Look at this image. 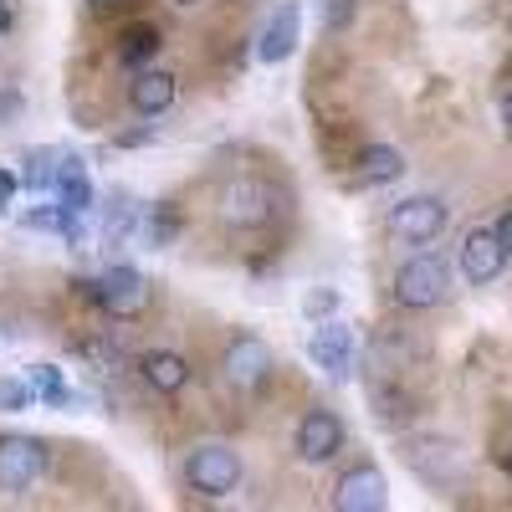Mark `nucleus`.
Wrapping results in <instances>:
<instances>
[{
    "label": "nucleus",
    "instance_id": "nucleus-25",
    "mask_svg": "<svg viewBox=\"0 0 512 512\" xmlns=\"http://www.w3.org/2000/svg\"><path fill=\"white\" fill-rule=\"evenodd\" d=\"M354 16H359V0H318V26L328 36H344L354 26Z\"/></svg>",
    "mask_w": 512,
    "mask_h": 512
},
{
    "label": "nucleus",
    "instance_id": "nucleus-18",
    "mask_svg": "<svg viewBox=\"0 0 512 512\" xmlns=\"http://www.w3.org/2000/svg\"><path fill=\"white\" fill-rule=\"evenodd\" d=\"M139 374H144L149 390H159V395H180L185 384H190V364L180 354H169V349H149L139 359Z\"/></svg>",
    "mask_w": 512,
    "mask_h": 512
},
{
    "label": "nucleus",
    "instance_id": "nucleus-24",
    "mask_svg": "<svg viewBox=\"0 0 512 512\" xmlns=\"http://www.w3.org/2000/svg\"><path fill=\"white\" fill-rule=\"evenodd\" d=\"M41 395H36V384L31 374H0V415H21L31 410Z\"/></svg>",
    "mask_w": 512,
    "mask_h": 512
},
{
    "label": "nucleus",
    "instance_id": "nucleus-29",
    "mask_svg": "<svg viewBox=\"0 0 512 512\" xmlns=\"http://www.w3.org/2000/svg\"><path fill=\"white\" fill-rule=\"evenodd\" d=\"M16 195H21V169L0 164V200H16Z\"/></svg>",
    "mask_w": 512,
    "mask_h": 512
},
{
    "label": "nucleus",
    "instance_id": "nucleus-33",
    "mask_svg": "<svg viewBox=\"0 0 512 512\" xmlns=\"http://www.w3.org/2000/svg\"><path fill=\"white\" fill-rule=\"evenodd\" d=\"M11 31V0H0V36Z\"/></svg>",
    "mask_w": 512,
    "mask_h": 512
},
{
    "label": "nucleus",
    "instance_id": "nucleus-3",
    "mask_svg": "<svg viewBox=\"0 0 512 512\" xmlns=\"http://www.w3.org/2000/svg\"><path fill=\"white\" fill-rule=\"evenodd\" d=\"M185 487L195 497H231L241 487V451L221 446V441H205L185 456Z\"/></svg>",
    "mask_w": 512,
    "mask_h": 512
},
{
    "label": "nucleus",
    "instance_id": "nucleus-28",
    "mask_svg": "<svg viewBox=\"0 0 512 512\" xmlns=\"http://www.w3.org/2000/svg\"><path fill=\"white\" fill-rule=\"evenodd\" d=\"M492 456H497V466H502V472L512 477V425H507V431L497 436V446H492Z\"/></svg>",
    "mask_w": 512,
    "mask_h": 512
},
{
    "label": "nucleus",
    "instance_id": "nucleus-11",
    "mask_svg": "<svg viewBox=\"0 0 512 512\" xmlns=\"http://www.w3.org/2000/svg\"><path fill=\"white\" fill-rule=\"evenodd\" d=\"M456 267H461V277L472 282V287L497 282V277H502V267H507V246H502L497 226H477V231H466V241H461V251H456Z\"/></svg>",
    "mask_w": 512,
    "mask_h": 512
},
{
    "label": "nucleus",
    "instance_id": "nucleus-17",
    "mask_svg": "<svg viewBox=\"0 0 512 512\" xmlns=\"http://www.w3.org/2000/svg\"><path fill=\"white\" fill-rule=\"evenodd\" d=\"M139 216H144V205L118 190L108 205H103V226H98V246H123L128 236H139Z\"/></svg>",
    "mask_w": 512,
    "mask_h": 512
},
{
    "label": "nucleus",
    "instance_id": "nucleus-2",
    "mask_svg": "<svg viewBox=\"0 0 512 512\" xmlns=\"http://www.w3.org/2000/svg\"><path fill=\"white\" fill-rule=\"evenodd\" d=\"M390 297H395L400 308H410V313L441 308L446 297H451V262H446V256H436V251H415L410 262L395 272Z\"/></svg>",
    "mask_w": 512,
    "mask_h": 512
},
{
    "label": "nucleus",
    "instance_id": "nucleus-36",
    "mask_svg": "<svg viewBox=\"0 0 512 512\" xmlns=\"http://www.w3.org/2000/svg\"><path fill=\"white\" fill-rule=\"evenodd\" d=\"M0 210H6V200H0Z\"/></svg>",
    "mask_w": 512,
    "mask_h": 512
},
{
    "label": "nucleus",
    "instance_id": "nucleus-34",
    "mask_svg": "<svg viewBox=\"0 0 512 512\" xmlns=\"http://www.w3.org/2000/svg\"><path fill=\"white\" fill-rule=\"evenodd\" d=\"M88 6H93V11H118L123 0H88Z\"/></svg>",
    "mask_w": 512,
    "mask_h": 512
},
{
    "label": "nucleus",
    "instance_id": "nucleus-35",
    "mask_svg": "<svg viewBox=\"0 0 512 512\" xmlns=\"http://www.w3.org/2000/svg\"><path fill=\"white\" fill-rule=\"evenodd\" d=\"M175 6H200V0H175Z\"/></svg>",
    "mask_w": 512,
    "mask_h": 512
},
{
    "label": "nucleus",
    "instance_id": "nucleus-26",
    "mask_svg": "<svg viewBox=\"0 0 512 512\" xmlns=\"http://www.w3.org/2000/svg\"><path fill=\"white\" fill-rule=\"evenodd\" d=\"M333 308H338V292H333V287H318V292H308V303H303V313H308V318H328Z\"/></svg>",
    "mask_w": 512,
    "mask_h": 512
},
{
    "label": "nucleus",
    "instance_id": "nucleus-7",
    "mask_svg": "<svg viewBox=\"0 0 512 512\" xmlns=\"http://www.w3.org/2000/svg\"><path fill=\"white\" fill-rule=\"evenodd\" d=\"M47 472V441L36 436H0V492H31Z\"/></svg>",
    "mask_w": 512,
    "mask_h": 512
},
{
    "label": "nucleus",
    "instance_id": "nucleus-27",
    "mask_svg": "<svg viewBox=\"0 0 512 512\" xmlns=\"http://www.w3.org/2000/svg\"><path fill=\"white\" fill-rule=\"evenodd\" d=\"M497 118H502V134L512 139V62H507V77H502V93H497Z\"/></svg>",
    "mask_w": 512,
    "mask_h": 512
},
{
    "label": "nucleus",
    "instance_id": "nucleus-1",
    "mask_svg": "<svg viewBox=\"0 0 512 512\" xmlns=\"http://www.w3.org/2000/svg\"><path fill=\"white\" fill-rule=\"evenodd\" d=\"M282 216V190L262 175H236L216 190V221L231 231H267Z\"/></svg>",
    "mask_w": 512,
    "mask_h": 512
},
{
    "label": "nucleus",
    "instance_id": "nucleus-5",
    "mask_svg": "<svg viewBox=\"0 0 512 512\" xmlns=\"http://www.w3.org/2000/svg\"><path fill=\"white\" fill-rule=\"evenodd\" d=\"M88 303L103 308L108 318H139L149 308V282H144V272L118 262V267H108L88 282Z\"/></svg>",
    "mask_w": 512,
    "mask_h": 512
},
{
    "label": "nucleus",
    "instance_id": "nucleus-20",
    "mask_svg": "<svg viewBox=\"0 0 512 512\" xmlns=\"http://www.w3.org/2000/svg\"><path fill=\"white\" fill-rule=\"evenodd\" d=\"M159 47H164L159 31H154L149 21H139V26H128V31L118 36V62L139 72V67H149V62L159 57Z\"/></svg>",
    "mask_w": 512,
    "mask_h": 512
},
{
    "label": "nucleus",
    "instance_id": "nucleus-31",
    "mask_svg": "<svg viewBox=\"0 0 512 512\" xmlns=\"http://www.w3.org/2000/svg\"><path fill=\"white\" fill-rule=\"evenodd\" d=\"M497 236H502V246H507V256H512V210L497 221Z\"/></svg>",
    "mask_w": 512,
    "mask_h": 512
},
{
    "label": "nucleus",
    "instance_id": "nucleus-12",
    "mask_svg": "<svg viewBox=\"0 0 512 512\" xmlns=\"http://www.w3.org/2000/svg\"><path fill=\"white\" fill-rule=\"evenodd\" d=\"M333 507L338 512H384L390 507V487H384L379 466H349L333 487Z\"/></svg>",
    "mask_w": 512,
    "mask_h": 512
},
{
    "label": "nucleus",
    "instance_id": "nucleus-4",
    "mask_svg": "<svg viewBox=\"0 0 512 512\" xmlns=\"http://www.w3.org/2000/svg\"><path fill=\"white\" fill-rule=\"evenodd\" d=\"M308 359L333 379V384H349L359 374V333L344 318H323L308 338Z\"/></svg>",
    "mask_w": 512,
    "mask_h": 512
},
{
    "label": "nucleus",
    "instance_id": "nucleus-14",
    "mask_svg": "<svg viewBox=\"0 0 512 512\" xmlns=\"http://www.w3.org/2000/svg\"><path fill=\"white\" fill-rule=\"evenodd\" d=\"M180 231H185V216H180V205L175 200H154V205H144V216H139V246H149V251H164V246H175L180 241Z\"/></svg>",
    "mask_w": 512,
    "mask_h": 512
},
{
    "label": "nucleus",
    "instance_id": "nucleus-16",
    "mask_svg": "<svg viewBox=\"0 0 512 512\" xmlns=\"http://www.w3.org/2000/svg\"><path fill=\"white\" fill-rule=\"evenodd\" d=\"M52 200H62L67 210H77V216H93V180H88V169H82L77 154H62V169H57V185H52Z\"/></svg>",
    "mask_w": 512,
    "mask_h": 512
},
{
    "label": "nucleus",
    "instance_id": "nucleus-22",
    "mask_svg": "<svg viewBox=\"0 0 512 512\" xmlns=\"http://www.w3.org/2000/svg\"><path fill=\"white\" fill-rule=\"evenodd\" d=\"M82 216H77V210H67L62 200H52V205H36V210H26V216H21V231H47V236H72V226H77Z\"/></svg>",
    "mask_w": 512,
    "mask_h": 512
},
{
    "label": "nucleus",
    "instance_id": "nucleus-6",
    "mask_svg": "<svg viewBox=\"0 0 512 512\" xmlns=\"http://www.w3.org/2000/svg\"><path fill=\"white\" fill-rule=\"evenodd\" d=\"M446 226H451V210L436 195H410L390 210V236L405 246H431Z\"/></svg>",
    "mask_w": 512,
    "mask_h": 512
},
{
    "label": "nucleus",
    "instance_id": "nucleus-9",
    "mask_svg": "<svg viewBox=\"0 0 512 512\" xmlns=\"http://www.w3.org/2000/svg\"><path fill=\"white\" fill-rule=\"evenodd\" d=\"M272 374V349H267V338H256V333H236L226 354H221V379L231 384V390H256V384H267Z\"/></svg>",
    "mask_w": 512,
    "mask_h": 512
},
{
    "label": "nucleus",
    "instance_id": "nucleus-8",
    "mask_svg": "<svg viewBox=\"0 0 512 512\" xmlns=\"http://www.w3.org/2000/svg\"><path fill=\"white\" fill-rule=\"evenodd\" d=\"M344 441H349V431L333 410H308L292 431V456L308 461V466H323V461H333L338 451H344Z\"/></svg>",
    "mask_w": 512,
    "mask_h": 512
},
{
    "label": "nucleus",
    "instance_id": "nucleus-10",
    "mask_svg": "<svg viewBox=\"0 0 512 512\" xmlns=\"http://www.w3.org/2000/svg\"><path fill=\"white\" fill-rule=\"evenodd\" d=\"M297 41H303V6L297 0H277L262 31H256V62H267V67L287 62L297 52Z\"/></svg>",
    "mask_w": 512,
    "mask_h": 512
},
{
    "label": "nucleus",
    "instance_id": "nucleus-21",
    "mask_svg": "<svg viewBox=\"0 0 512 512\" xmlns=\"http://www.w3.org/2000/svg\"><path fill=\"white\" fill-rule=\"evenodd\" d=\"M26 374H31V384H36L41 405H52V410H72V405H77V395H72V379H67L57 364H31Z\"/></svg>",
    "mask_w": 512,
    "mask_h": 512
},
{
    "label": "nucleus",
    "instance_id": "nucleus-15",
    "mask_svg": "<svg viewBox=\"0 0 512 512\" xmlns=\"http://www.w3.org/2000/svg\"><path fill=\"white\" fill-rule=\"evenodd\" d=\"M405 175V154L395 149V144H369V149H359V164H354V175H349V185H395Z\"/></svg>",
    "mask_w": 512,
    "mask_h": 512
},
{
    "label": "nucleus",
    "instance_id": "nucleus-32",
    "mask_svg": "<svg viewBox=\"0 0 512 512\" xmlns=\"http://www.w3.org/2000/svg\"><path fill=\"white\" fill-rule=\"evenodd\" d=\"M16 108H21V93H6V98H0V123H6Z\"/></svg>",
    "mask_w": 512,
    "mask_h": 512
},
{
    "label": "nucleus",
    "instance_id": "nucleus-13",
    "mask_svg": "<svg viewBox=\"0 0 512 512\" xmlns=\"http://www.w3.org/2000/svg\"><path fill=\"white\" fill-rule=\"evenodd\" d=\"M180 98V77L175 72H164V67H139L134 82H128V108L144 113V118H159L169 113Z\"/></svg>",
    "mask_w": 512,
    "mask_h": 512
},
{
    "label": "nucleus",
    "instance_id": "nucleus-23",
    "mask_svg": "<svg viewBox=\"0 0 512 512\" xmlns=\"http://www.w3.org/2000/svg\"><path fill=\"white\" fill-rule=\"evenodd\" d=\"M77 354L88 359L98 374H118L128 359H123V349H118V338H108V333H88V338H77Z\"/></svg>",
    "mask_w": 512,
    "mask_h": 512
},
{
    "label": "nucleus",
    "instance_id": "nucleus-30",
    "mask_svg": "<svg viewBox=\"0 0 512 512\" xmlns=\"http://www.w3.org/2000/svg\"><path fill=\"white\" fill-rule=\"evenodd\" d=\"M149 139H154V128L144 123V128H134V134H123L118 144H123V149H134V144H149Z\"/></svg>",
    "mask_w": 512,
    "mask_h": 512
},
{
    "label": "nucleus",
    "instance_id": "nucleus-19",
    "mask_svg": "<svg viewBox=\"0 0 512 512\" xmlns=\"http://www.w3.org/2000/svg\"><path fill=\"white\" fill-rule=\"evenodd\" d=\"M57 169H62V149H47V144L26 149V154H21V190H36V195L47 190V195H52Z\"/></svg>",
    "mask_w": 512,
    "mask_h": 512
}]
</instances>
